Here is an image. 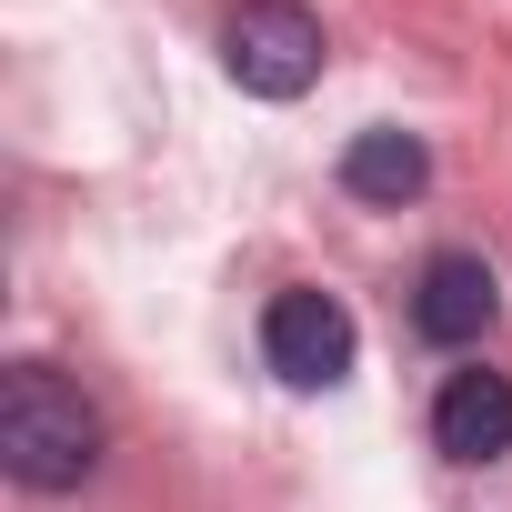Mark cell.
Here are the masks:
<instances>
[{"mask_svg":"<svg viewBox=\"0 0 512 512\" xmlns=\"http://www.w3.org/2000/svg\"><path fill=\"white\" fill-rule=\"evenodd\" d=\"M0 462L31 492H81L101 472V412L81 402V382H61L51 362L0 372Z\"/></svg>","mask_w":512,"mask_h":512,"instance_id":"1","label":"cell"},{"mask_svg":"<svg viewBox=\"0 0 512 512\" xmlns=\"http://www.w3.org/2000/svg\"><path fill=\"white\" fill-rule=\"evenodd\" d=\"M322 21L302 11V0H241V11L221 21V71L251 91V101H302L322 81Z\"/></svg>","mask_w":512,"mask_h":512,"instance_id":"2","label":"cell"},{"mask_svg":"<svg viewBox=\"0 0 512 512\" xmlns=\"http://www.w3.org/2000/svg\"><path fill=\"white\" fill-rule=\"evenodd\" d=\"M352 352H362V332H352V312H342L332 292H272V312H262V362H272L292 392H332V382L352 372Z\"/></svg>","mask_w":512,"mask_h":512,"instance_id":"3","label":"cell"},{"mask_svg":"<svg viewBox=\"0 0 512 512\" xmlns=\"http://www.w3.org/2000/svg\"><path fill=\"white\" fill-rule=\"evenodd\" d=\"M492 312H502V292L482 272V251H432V262H422V282H412V332L422 342L462 352V342L492 332Z\"/></svg>","mask_w":512,"mask_h":512,"instance_id":"4","label":"cell"},{"mask_svg":"<svg viewBox=\"0 0 512 512\" xmlns=\"http://www.w3.org/2000/svg\"><path fill=\"white\" fill-rule=\"evenodd\" d=\"M432 442L452 452V462H502L512 452V372H452L442 392H432Z\"/></svg>","mask_w":512,"mask_h":512,"instance_id":"5","label":"cell"},{"mask_svg":"<svg viewBox=\"0 0 512 512\" xmlns=\"http://www.w3.org/2000/svg\"><path fill=\"white\" fill-rule=\"evenodd\" d=\"M342 191L372 201V211H402V201L432 191V151H422L412 131H352V151H342Z\"/></svg>","mask_w":512,"mask_h":512,"instance_id":"6","label":"cell"}]
</instances>
